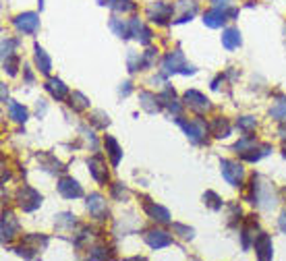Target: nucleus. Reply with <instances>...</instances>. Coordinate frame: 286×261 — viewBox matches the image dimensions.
Here are the masks:
<instances>
[{
    "instance_id": "4be33fe9",
    "label": "nucleus",
    "mask_w": 286,
    "mask_h": 261,
    "mask_svg": "<svg viewBox=\"0 0 286 261\" xmlns=\"http://www.w3.org/2000/svg\"><path fill=\"white\" fill-rule=\"evenodd\" d=\"M33 52H36V64H38V68H40L44 75H48L50 71H52V60H50V56L46 54V50L40 44H36Z\"/></svg>"
},
{
    "instance_id": "f03ea898",
    "label": "nucleus",
    "mask_w": 286,
    "mask_h": 261,
    "mask_svg": "<svg viewBox=\"0 0 286 261\" xmlns=\"http://www.w3.org/2000/svg\"><path fill=\"white\" fill-rule=\"evenodd\" d=\"M176 123L182 127V131L187 133V137L191 139L193 143H201L206 139V133L210 127H206V123L201 118H195V120H184V118H176Z\"/></svg>"
},
{
    "instance_id": "37998d69",
    "label": "nucleus",
    "mask_w": 286,
    "mask_h": 261,
    "mask_svg": "<svg viewBox=\"0 0 286 261\" xmlns=\"http://www.w3.org/2000/svg\"><path fill=\"white\" fill-rule=\"evenodd\" d=\"M119 94H121V96H129V94H131V83H129V81L123 83V87H121V92H119Z\"/></svg>"
},
{
    "instance_id": "b1692460",
    "label": "nucleus",
    "mask_w": 286,
    "mask_h": 261,
    "mask_svg": "<svg viewBox=\"0 0 286 261\" xmlns=\"http://www.w3.org/2000/svg\"><path fill=\"white\" fill-rule=\"evenodd\" d=\"M9 116L15 120V123H25V120L29 118V112H27L25 106H21V104L9 102Z\"/></svg>"
},
{
    "instance_id": "79ce46f5",
    "label": "nucleus",
    "mask_w": 286,
    "mask_h": 261,
    "mask_svg": "<svg viewBox=\"0 0 286 261\" xmlns=\"http://www.w3.org/2000/svg\"><path fill=\"white\" fill-rule=\"evenodd\" d=\"M278 226H280V230H282V232H286V210L280 214V218H278Z\"/></svg>"
},
{
    "instance_id": "c756f323",
    "label": "nucleus",
    "mask_w": 286,
    "mask_h": 261,
    "mask_svg": "<svg viewBox=\"0 0 286 261\" xmlns=\"http://www.w3.org/2000/svg\"><path fill=\"white\" fill-rule=\"evenodd\" d=\"M127 64H129V71L135 73V71H139V68H143V56H139L137 52H131Z\"/></svg>"
},
{
    "instance_id": "20e7f679",
    "label": "nucleus",
    "mask_w": 286,
    "mask_h": 261,
    "mask_svg": "<svg viewBox=\"0 0 286 261\" xmlns=\"http://www.w3.org/2000/svg\"><path fill=\"white\" fill-rule=\"evenodd\" d=\"M220 168H222V177L226 179L228 185L232 187H241L243 183V177H245V170L239 162H232V160H222L220 162Z\"/></svg>"
},
{
    "instance_id": "ddd939ff",
    "label": "nucleus",
    "mask_w": 286,
    "mask_h": 261,
    "mask_svg": "<svg viewBox=\"0 0 286 261\" xmlns=\"http://www.w3.org/2000/svg\"><path fill=\"white\" fill-rule=\"evenodd\" d=\"M87 210H89V214H91L93 218L102 220V218L106 216V199L100 195V193L89 195V197H87Z\"/></svg>"
},
{
    "instance_id": "39448f33",
    "label": "nucleus",
    "mask_w": 286,
    "mask_h": 261,
    "mask_svg": "<svg viewBox=\"0 0 286 261\" xmlns=\"http://www.w3.org/2000/svg\"><path fill=\"white\" fill-rule=\"evenodd\" d=\"M13 23H15L17 31L29 33V36H33V33L40 29V17H38L36 13H21Z\"/></svg>"
},
{
    "instance_id": "9b49d317",
    "label": "nucleus",
    "mask_w": 286,
    "mask_h": 261,
    "mask_svg": "<svg viewBox=\"0 0 286 261\" xmlns=\"http://www.w3.org/2000/svg\"><path fill=\"white\" fill-rule=\"evenodd\" d=\"M129 29H131V36L135 38L139 44L147 46V44L151 42V31L143 25V21H141V19H137V17H135V19H131V21H129Z\"/></svg>"
},
{
    "instance_id": "58836bf2",
    "label": "nucleus",
    "mask_w": 286,
    "mask_h": 261,
    "mask_svg": "<svg viewBox=\"0 0 286 261\" xmlns=\"http://www.w3.org/2000/svg\"><path fill=\"white\" fill-rule=\"evenodd\" d=\"M108 253H106V249H102V247H96V249H91V253H89V257L91 259H104Z\"/></svg>"
},
{
    "instance_id": "c03bdc74",
    "label": "nucleus",
    "mask_w": 286,
    "mask_h": 261,
    "mask_svg": "<svg viewBox=\"0 0 286 261\" xmlns=\"http://www.w3.org/2000/svg\"><path fill=\"white\" fill-rule=\"evenodd\" d=\"M46 112V104L42 102V104H38V114H44Z\"/></svg>"
},
{
    "instance_id": "e433bc0d",
    "label": "nucleus",
    "mask_w": 286,
    "mask_h": 261,
    "mask_svg": "<svg viewBox=\"0 0 286 261\" xmlns=\"http://www.w3.org/2000/svg\"><path fill=\"white\" fill-rule=\"evenodd\" d=\"M15 46H17L15 40H5V42H3V58L13 56V48H15Z\"/></svg>"
},
{
    "instance_id": "bb28decb",
    "label": "nucleus",
    "mask_w": 286,
    "mask_h": 261,
    "mask_svg": "<svg viewBox=\"0 0 286 261\" xmlns=\"http://www.w3.org/2000/svg\"><path fill=\"white\" fill-rule=\"evenodd\" d=\"M106 5L116 11V13H131L135 11V3H131V0H106Z\"/></svg>"
},
{
    "instance_id": "7ed1b4c3",
    "label": "nucleus",
    "mask_w": 286,
    "mask_h": 261,
    "mask_svg": "<svg viewBox=\"0 0 286 261\" xmlns=\"http://www.w3.org/2000/svg\"><path fill=\"white\" fill-rule=\"evenodd\" d=\"M17 203L23 212H33L42 205V195L38 193L36 189H31L27 185H23L19 191H17Z\"/></svg>"
},
{
    "instance_id": "0eeeda50",
    "label": "nucleus",
    "mask_w": 286,
    "mask_h": 261,
    "mask_svg": "<svg viewBox=\"0 0 286 261\" xmlns=\"http://www.w3.org/2000/svg\"><path fill=\"white\" fill-rule=\"evenodd\" d=\"M253 247H255L257 257L263 259V261H267V259H272V257H274V245H272L270 234L259 232V234L253 238Z\"/></svg>"
},
{
    "instance_id": "9d476101",
    "label": "nucleus",
    "mask_w": 286,
    "mask_h": 261,
    "mask_svg": "<svg viewBox=\"0 0 286 261\" xmlns=\"http://www.w3.org/2000/svg\"><path fill=\"white\" fill-rule=\"evenodd\" d=\"M143 238H145V242L151 249H164V247H168L172 242V236L168 234L166 230H147L143 234Z\"/></svg>"
},
{
    "instance_id": "a878e982",
    "label": "nucleus",
    "mask_w": 286,
    "mask_h": 261,
    "mask_svg": "<svg viewBox=\"0 0 286 261\" xmlns=\"http://www.w3.org/2000/svg\"><path fill=\"white\" fill-rule=\"evenodd\" d=\"M110 29H112L119 38H123V40H127V38L131 36L129 25H127L123 19H119V17H112V19H110Z\"/></svg>"
},
{
    "instance_id": "a211bd4d",
    "label": "nucleus",
    "mask_w": 286,
    "mask_h": 261,
    "mask_svg": "<svg viewBox=\"0 0 286 261\" xmlns=\"http://www.w3.org/2000/svg\"><path fill=\"white\" fill-rule=\"evenodd\" d=\"M241 31L237 29V27H228V29H224V33H222V46L226 48V50H237L239 46H241Z\"/></svg>"
},
{
    "instance_id": "72a5a7b5",
    "label": "nucleus",
    "mask_w": 286,
    "mask_h": 261,
    "mask_svg": "<svg viewBox=\"0 0 286 261\" xmlns=\"http://www.w3.org/2000/svg\"><path fill=\"white\" fill-rule=\"evenodd\" d=\"M172 230H174L180 238H184V240H191L193 234H195L193 228H187V226H182V224H172Z\"/></svg>"
},
{
    "instance_id": "cd10ccee",
    "label": "nucleus",
    "mask_w": 286,
    "mask_h": 261,
    "mask_svg": "<svg viewBox=\"0 0 286 261\" xmlns=\"http://www.w3.org/2000/svg\"><path fill=\"white\" fill-rule=\"evenodd\" d=\"M270 116L280 120V123H286V100H280L276 106L270 110Z\"/></svg>"
},
{
    "instance_id": "a19ab883",
    "label": "nucleus",
    "mask_w": 286,
    "mask_h": 261,
    "mask_svg": "<svg viewBox=\"0 0 286 261\" xmlns=\"http://www.w3.org/2000/svg\"><path fill=\"white\" fill-rule=\"evenodd\" d=\"M214 9H230V0H212Z\"/></svg>"
},
{
    "instance_id": "5701e85b",
    "label": "nucleus",
    "mask_w": 286,
    "mask_h": 261,
    "mask_svg": "<svg viewBox=\"0 0 286 261\" xmlns=\"http://www.w3.org/2000/svg\"><path fill=\"white\" fill-rule=\"evenodd\" d=\"M272 151V147L270 145H259V147H251V149H247L245 153H241L243 155V160H247V162H257V160H261L263 155H267Z\"/></svg>"
},
{
    "instance_id": "473e14b6",
    "label": "nucleus",
    "mask_w": 286,
    "mask_h": 261,
    "mask_svg": "<svg viewBox=\"0 0 286 261\" xmlns=\"http://www.w3.org/2000/svg\"><path fill=\"white\" fill-rule=\"evenodd\" d=\"M75 226V216L73 214H60L56 220V228H73Z\"/></svg>"
},
{
    "instance_id": "2eb2a0df",
    "label": "nucleus",
    "mask_w": 286,
    "mask_h": 261,
    "mask_svg": "<svg viewBox=\"0 0 286 261\" xmlns=\"http://www.w3.org/2000/svg\"><path fill=\"white\" fill-rule=\"evenodd\" d=\"M87 166H89V172H91V177L98 181V183H106L108 181V172H106V166L102 162V158L100 155H96V158H89L87 160Z\"/></svg>"
},
{
    "instance_id": "f257e3e1",
    "label": "nucleus",
    "mask_w": 286,
    "mask_h": 261,
    "mask_svg": "<svg viewBox=\"0 0 286 261\" xmlns=\"http://www.w3.org/2000/svg\"><path fill=\"white\" fill-rule=\"evenodd\" d=\"M162 73L164 75H174V73H182V75H193L195 68L191 64L184 62V56L180 50H174L170 54H166L162 60Z\"/></svg>"
},
{
    "instance_id": "f3484780",
    "label": "nucleus",
    "mask_w": 286,
    "mask_h": 261,
    "mask_svg": "<svg viewBox=\"0 0 286 261\" xmlns=\"http://www.w3.org/2000/svg\"><path fill=\"white\" fill-rule=\"evenodd\" d=\"M104 145H106V151H108V155H110L112 166H119V164H121V158H123V149H121L119 141H116L114 137L106 135V137H104Z\"/></svg>"
},
{
    "instance_id": "423d86ee",
    "label": "nucleus",
    "mask_w": 286,
    "mask_h": 261,
    "mask_svg": "<svg viewBox=\"0 0 286 261\" xmlns=\"http://www.w3.org/2000/svg\"><path fill=\"white\" fill-rule=\"evenodd\" d=\"M170 15H172V7L166 3H151L147 7V17L158 25H166L168 19H170Z\"/></svg>"
},
{
    "instance_id": "f8f14e48",
    "label": "nucleus",
    "mask_w": 286,
    "mask_h": 261,
    "mask_svg": "<svg viewBox=\"0 0 286 261\" xmlns=\"http://www.w3.org/2000/svg\"><path fill=\"white\" fill-rule=\"evenodd\" d=\"M226 21H228V9H212L204 15V23L212 29L222 27Z\"/></svg>"
},
{
    "instance_id": "dca6fc26",
    "label": "nucleus",
    "mask_w": 286,
    "mask_h": 261,
    "mask_svg": "<svg viewBox=\"0 0 286 261\" xmlns=\"http://www.w3.org/2000/svg\"><path fill=\"white\" fill-rule=\"evenodd\" d=\"M19 228V224H17V218L13 216V212H5L3 214V226H0V232H3V240H11Z\"/></svg>"
},
{
    "instance_id": "c9c22d12",
    "label": "nucleus",
    "mask_w": 286,
    "mask_h": 261,
    "mask_svg": "<svg viewBox=\"0 0 286 261\" xmlns=\"http://www.w3.org/2000/svg\"><path fill=\"white\" fill-rule=\"evenodd\" d=\"M156 62V50H147V52H143V68H149L151 64Z\"/></svg>"
},
{
    "instance_id": "a18cd8bd",
    "label": "nucleus",
    "mask_w": 286,
    "mask_h": 261,
    "mask_svg": "<svg viewBox=\"0 0 286 261\" xmlns=\"http://www.w3.org/2000/svg\"><path fill=\"white\" fill-rule=\"evenodd\" d=\"M3 102H7V85H3Z\"/></svg>"
},
{
    "instance_id": "7c9ffc66",
    "label": "nucleus",
    "mask_w": 286,
    "mask_h": 261,
    "mask_svg": "<svg viewBox=\"0 0 286 261\" xmlns=\"http://www.w3.org/2000/svg\"><path fill=\"white\" fill-rule=\"evenodd\" d=\"M204 201H206V205H208V207H212V210H220V207H222V199L218 197V195L214 193V191H206Z\"/></svg>"
},
{
    "instance_id": "6e6552de",
    "label": "nucleus",
    "mask_w": 286,
    "mask_h": 261,
    "mask_svg": "<svg viewBox=\"0 0 286 261\" xmlns=\"http://www.w3.org/2000/svg\"><path fill=\"white\" fill-rule=\"evenodd\" d=\"M184 104L191 108V110H195V112H208L210 108H212V104H210V100L204 96V94H199V92H195V90H189L187 94H184Z\"/></svg>"
},
{
    "instance_id": "393cba45",
    "label": "nucleus",
    "mask_w": 286,
    "mask_h": 261,
    "mask_svg": "<svg viewBox=\"0 0 286 261\" xmlns=\"http://www.w3.org/2000/svg\"><path fill=\"white\" fill-rule=\"evenodd\" d=\"M69 106H71L73 110H77V112L87 110V108H89V100L83 96V94H79V92H73V94L69 96Z\"/></svg>"
},
{
    "instance_id": "f704fd0d",
    "label": "nucleus",
    "mask_w": 286,
    "mask_h": 261,
    "mask_svg": "<svg viewBox=\"0 0 286 261\" xmlns=\"http://www.w3.org/2000/svg\"><path fill=\"white\" fill-rule=\"evenodd\" d=\"M17 66H19V58H17L15 54L9 56V58H5V71H7L9 75H15V73H17Z\"/></svg>"
},
{
    "instance_id": "412c9836",
    "label": "nucleus",
    "mask_w": 286,
    "mask_h": 261,
    "mask_svg": "<svg viewBox=\"0 0 286 261\" xmlns=\"http://www.w3.org/2000/svg\"><path fill=\"white\" fill-rule=\"evenodd\" d=\"M210 133L218 139H222V137H228L230 135V125H228V120L222 118V116H218L214 118L212 123H210Z\"/></svg>"
},
{
    "instance_id": "4c0bfd02",
    "label": "nucleus",
    "mask_w": 286,
    "mask_h": 261,
    "mask_svg": "<svg viewBox=\"0 0 286 261\" xmlns=\"http://www.w3.org/2000/svg\"><path fill=\"white\" fill-rule=\"evenodd\" d=\"M112 195H114L116 199H121V201H123V197H127V195H129V191H127L121 183H116V185L112 187Z\"/></svg>"
},
{
    "instance_id": "6ab92c4d",
    "label": "nucleus",
    "mask_w": 286,
    "mask_h": 261,
    "mask_svg": "<svg viewBox=\"0 0 286 261\" xmlns=\"http://www.w3.org/2000/svg\"><path fill=\"white\" fill-rule=\"evenodd\" d=\"M139 104H141V108L145 110V112H149V114H154V112H158L160 110V98L158 96H154V94H149V92H141L139 94Z\"/></svg>"
},
{
    "instance_id": "ea45409f",
    "label": "nucleus",
    "mask_w": 286,
    "mask_h": 261,
    "mask_svg": "<svg viewBox=\"0 0 286 261\" xmlns=\"http://www.w3.org/2000/svg\"><path fill=\"white\" fill-rule=\"evenodd\" d=\"M166 108H168V110H170V112H174L176 116L180 114V104H178L176 100H170V102H168V104H166Z\"/></svg>"
},
{
    "instance_id": "4468645a",
    "label": "nucleus",
    "mask_w": 286,
    "mask_h": 261,
    "mask_svg": "<svg viewBox=\"0 0 286 261\" xmlns=\"http://www.w3.org/2000/svg\"><path fill=\"white\" fill-rule=\"evenodd\" d=\"M145 212L151 220H156L160 224H168L170 222V212L166 210V207L158 205V203H151V201H145Z\"/></svg>"
},
{
    "instance_id": "aec40b11",
    "label": "nucleus",
    "mask_w": 286,
    "mask_h": 261,
    "mask_svg": "<svg viewBox=\"0 0 286 261\" xmlns=\"http://www.w3.org/2000/svg\"><path fill=\"white\" fill-rule=\"evenodd\" d=\"M46 90L50 92V96L56 98L58 102L69 96V87H66L60 79H48V81H46Z\"/></svg>"
},
{
    "instance_id": "c85d7f7f",
    "label": "nucleus",
    "mask_w": 286,
    "mask_h": 261,
    "mask_svg": "<svg viewBox=\"0 0 286 261\" xmlns=\"http://www.w3.org/2000/svg\"><path fill=\"white\" fill-rule=\"evenodd\" d=\"M237 127H239L241 131L249 133V131H253V129L257 127V120H255L253 116H241V118L237 120Z\"/></svg>"
},
{
    "instance_id": "1a4fd4ad",
    "label": "nucleus",
    "mask_w": 286,
    "mask_h": 261,
    "mask_svg": "<svg viewBox=\"0 0 286 261\" xmlns=\"http://www.w3.org/2000/svg\"><path fill=\"white\" fill-rule=\"evenodd\" d=\"M58 191H60V195L66 197V199H77V197L83 195L81 185L75 179H71V177H62L58 181Z\"/></svg>"
},
{
    "instance_id": "2f4dec72",
    "label": "nucleus",
    "mask_w": 286,
    "mask_h": 261,
    "mask_svg": "<svg viewBox=\"0 0 286 261\" xmlns=\"http://www.w3.org/2000/svg\"><path fill=\"white\" fill-rule=\"evenodd\" d=\"M91 123H93L96 127H100V129H106V127L110 125V120H108V114L96 110V112L91 114Z\"/></svg>"
}]
</instances>
